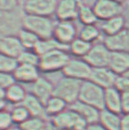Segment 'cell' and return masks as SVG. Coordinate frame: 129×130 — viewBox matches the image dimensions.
I'll use <instances>...</instances> for the list:
<instances>
[{
  "mask_svg": "<svg viewBox=\"0 0 129 130\" xmlns=\"http://www.w3.org/2000/svg\"><path fill=\"white\" fill-rule=\"evenodd\" d=\"M56 21L51 17H39L32 15H23L22 28L29 30L37 35L40 40L52 38Z\"/></svg>",
  "mask_w": 129,
  "mask_h": 130,
  "instance_id": "cell-1",
  "label": "cell"
},
{
  "mask_svg": "<svg viewBox=\"0 0 129 130\" xmlns=\"http://www.w3.org/2000/svg\"><path fill=\"white\" fill-rule=\"evenodd\" d=\"M71 58L68 50L60 49L50 51L39 56V69L46 73L62 72Z\"/></svg>",
  "mask_w": 129,
  "mask_h": 130,
  "instance_id": "cell-2",
  "label": "cell"
},
{
  "mask_svg": "<svg viewBox=\"0 0 129 130\" xmlns=\"http://www.w3.org/2000/svg\"><path fill=\"white\" fill-rule=\"evenodd\" d=\"M82 83L83 82L77 81L63 75L54 84L53 95L62 99L68 105H71L78 101Z\"/></svg>",
  "mask_w": 129,
  "mask_h": 130,
  "instance_id": "cell-3",
  "label": "cell"
},
{
  "mask_svg": "<svg viewBox=\"0 0 129 130\" xmlns=\"http://www.w3.org/2000/svg\"><path fill=\"white\" fill-rule=\"evenodd\" d=\"M104 89L98 86L90 80L82 83L78 101L92 105L102 111L104 108Z\"/></svg>",
  "mask_w": 129,
  "mask_h": 130,
  "instance_id": "cell-4",
  "label": "cell"
},
{
  "mask_svg": "<svg viewBox=\"0 0 129 130\" xmlns=\"http://www.w3.org/2000/svg\"><path fill=\"white\" fill-rule=\"evenodd\" d=\"M57 130H84L87 123L72 109L67 108L50 121Z\"/></svg>",
  "mask_w": 129,
  "mask_h": 130,
  "instance_id": "cell-5",
  "label": "cell"
},
{
  "mask_svg": "<svg viewBox=\"0 0 129 130\" xmlns=\"http://www.w3.org/2000/svg\"><path fill=\"white\" fill-rule=\"evenodd\" d=\"M23 10L4 12L0 10V38L8 35H17L22 28Z\"/></svg>",
  "mask_w": 129,
  "mask_h": 130,
  "instance_id": "cell-6",
  "label": "cell"
},
{
  "mask_svg": "<svg viewBox=\"0 0 129 130\" xmlns=\"http://www.w3.org/2000/svg\"><path fill=\"white\" fill-rule=\"evenodd\" d=\"M92 72V68L83 59L71 58L61 72L66 77L80 82H85L90 80Z\"/></svg>",
  "mask_w": 129,
  "mask_h": 130,
  "instance_id": "cell-7",
  "label": "cell"
},
{
  "mask_svg": "<svg viewBox=\"0 0 129 130\" xmlns=\"http://www.w3.org/2000/svg\"><path fill=\"white\" fill-rule=\"evenodd\" d=\"M112 51L106 47L104 41L97 42L91 48L89 53L83 60L90 65L92 69L108 67Z\"/></svg>",
  "mask_w": 129,
  "mask_h": 130,
  "instance_id": "cell-8",
  "label": "cell"
},
{
  "mask_svg": "<svg viewBox=\"0 0 129 130\" xmlns=\"http://www.w3.org/2000/svg\"><path fill=\"white\" fill-rule=\"evenodd\" d=\"M57 1L53 0H28L22 2V10L26 15L52 17L55 14Z\"/></svg>",
  "mask_w": 129,
  "mask_h": 130,
  "instance_id": "cell-9",
  "label": "cell"
},
{
  "mask_svg": "<svg viewBox=\"0 0 129 130\" xmlns=\"http://www.w3.org/2000/svg\"><path fill=\"white\" fill-rule=\"evenodd\" d=\"M93 9L100 21L107 20L124 14V4L120 1L100 0L93 4Z\"/></svg>",
  "mask_w": 129,
  "mask_h": 130,
  "instance_id": "cell-10",
  "label": "cell"
},
{
  "mask_svg": "<svg viewBox=\"0 0 129 130\" xmlns=\"http://www.w3.org/2000/svg\"><path fill=\"white\" fill-rule=\"evenodd\" d=\"M78 32L74 21H56L52 38L61 45L69 48V45L78 38Z\"/></svg>",
  "mask_w": 129,
  "mask_h": 130,
  "instance_id": "cell-11",
  "label": "cell"
},
{
  "mask_svg": "<svg viewBox=\"0 0 129 130\" xmlns=\"http://www.w3.org/2000/svg\"><path fill=\"white\" fill-rule=\"evenodd\" d=\"M103 41L112 52L129 53V28H125L115 35L104 37Z\"/></svg>",
  "mask_w": 129,
  "mask_h": 130,
  "instance_id": "cell-12",
  "label": "cell"
},
{
  "mask_svg": "<svg viewBox=\"0 0 129 130\" xmlns=\"http://www.w3.org/2000/svg\"><path fill=\"white\" fill-rule=\"evenodd\" d=\"M79 2L72 0L57 1L54 16L58 21H74L78 19Z\"/></svg>",
  "mask_w": 129,
  "mask_h": 130,
  "instance_id": "cell-13",
  "label": "cell"
},
{
  "mask_svg": "<svg viewBox=\"0 0 129 130\" xmlns=\"http://www.w3.org/2000/svg\"><path fill=\"white\" fill-rule=\"evenodd\" d=\"M30 88L31 91L29 93L33 94L45 105V103L53 96L54 84L46 77L40 76L35 83L30 84Z\"/></svg>",
  "mask_w": 129,
  "mask_h": 130,
  "instance_id": "cell-14",
  "label": "cell"
},
{
  "mask_svg": "<svg viewBox=\"0 0 129 130\" xmlns=\"http://www.w3.org/2000/svg\"><path fill=\"white\" fill-rule=\"evenodd\" d=\"M39 67L30 66V65L19 64L15 72H13V77L16 83L20 84H32L40 77Z\"/></svg>",
  "mask_w": 129,
  "mask_h": 130,
  "instance_id": "cell-15",
  "label": "cell"
},
{
  "mask_svg": "<svg viewBox=\"0 0 129 130\" xmlns=\"http://www.w3.org/2000/svg\"><path fill=\"white\" fill-rule=\"evenodd\" d=\"M116 77L117 75L109 67L95 68V69H92L90 81L105 90V89L114 87Z\"/></svg>",
  "mask_w": 129,
  "mask_h": 130,
  "instance_id": "cell-16",
  "label": "cell"
},
{
  "mask_svg": "<svg viewBox=\"0 0 129 130\" xmlns=\"http://www.w3.org/2000/svg\"><path fill=\"white\" fill-rule=\"evenodd\" d=\"M69 108L78 114L87 123V125L98 123L99 121L101 111L90 105L84 104L81 101H76L75 103L69 105Z\"/></svg>",
  "mask_w": 129,
  "mask_h": 130,
  "instance_id": "cell-17",
  "label": "cell"
},
{
  "mask_svg": "<svg viewBox=\"0 0 129 130\" xmlns=\"http://www.w3.org/2000/svg\"><path fill=\"white\" fill-rule=\"evenodd\" d=\"M24 51L17 35H8L0 38V53L18 59Z\"/></svg>",
  "mask_w": 129,
  "mask_h": 130,
  "instance_id": "cell-18",
  "label": "cell"
},
{
  "mask_svg": "<svg viewBox=\"0 0 129 130\" xmlns=\"http://www.w3.org/2000/svg\"><path fill=\"white\" fill-rule=\"evenodd\" d=\"M98 27L105 37H109L122 31L124 28H126V24H125V19L122 15L107 20L101 21V23L98 24Z\"/></svg>",
  "mask_w": 129,
  "mask_h": 130,
  "instance_id": "cell-19",
  "label": "cell"
},
{
  "mask_svg": "<svg viewBox=\"0 0 129 130\" xmlns=\"http://www.w3.org/2000/svg\"><path fill=\"white\" fill-rule=\"evenodd\" d=\"M108 67L116 75L125 74L129 71V53L112 52Z\"/></svg>",
  "mask_w": 129,
  "mask_h": 130,
  "instance_id": "cell-20",
  "label": "cell"
},
{
  "mask_svg": "<svg viewBox=\"0 0 129 130\" xmlns=\"http://www.w3.org/2000/svg\"><path fill=\"white\" fill-rule=\"evenodd\" d=\"M104 109L114 112L116 114L122 115V101L121 93L118 92L115 87L104 90Z\"/></svg>",
  "mask_w": 129,
  "mask_h": 130,
  "instance_id": "cell-21",
  "label": "cell"
},
{
  "mask_svg": "<svg viewBox=\"0 0 129 130\" xmlns=\"http://www.w3.org/2000/svg\"><path fill=\"white\" fill-rule=\"evenodd\" d=\"M94 2H79L78 19L83 25H95L98 22V19L93 9Z\"/></svg>",
  "mask_w": 129,
  "mask_h": 130,
  "instance_id": "cell-22",
  "label": "cell"
},
{
  "mask_svg": "<svg viewBox=\"0 0 129 130\" xmlns=\"http://www.w3.org/2000/svg\"><path fill=\"white\" fill-rule=\"evenodd\" d=\"M21 105H23L26 107V109L28 110L31 116L44 119H47L48 117L45 111V105L31 93H28L27 97Z\"/></svg>",
  "mask_w": 129,
  "mask_h": 130,
  "instance_id": "cell-23",
  "label": "cell"
},
{
  "mask_svg": "<svg viewBox=\"0 0 129 130\" xmlns=\"http://www.w3.org/2000/svg\"><path fill=\"white\" fill-rule=\"evenodd\" d=\"M122 116L108 110L103 109L100 112L98 123L105 130H120Z\"/></svg>",
  "mask_w": 129,
  "mask_h": 130,
  "instance_id": "cell-24",
  "label": "cell"
},
{
  "mask_svg": "<svg viewBox=\"0 0 129 130\" xmlns=\"http://www.w3.org/2000/svg\"><path fill=\"white\" fill-rule=\"evenodd\" d=\"M27 95L28 93L24 86L19 83H14L6 89V99L7 103L12 105H21Z\"/></svg>",
  "mask_w": 129,
  "mask_h": 130,
  "instance_id": "cell-25",
  "label": "cell"
},
{
  "mask_svg": "<svg viewBox=\"0 0 129 130\" xmlns=\"http://www.w3.org/2000/svg\"><path fill=\"white\" fill-rule=\"evenodd\" d=\"M102 35H103V33L98 27V24L83 25L78 32V38L92 45L97 43V42L102 41Z\"/></svg>",
  "mask_w": 129,
  "mask_h": 130,
  "instance_id": "cell-26",
  "label": "cell"
},
{
  "mask_svg": "<svg viewBox=\"0 0 129 130\" xmlns=\"http://www.w3.org/2000/svg\"><path fill=\"white\" fill-rule=\"evenodd\" d=\"M69 108V105L60 98L57 96H51L46 103H45V111L48 117H54Z\"/></svg>",
  "mask_w": 129,
  "mask_h": 130,
  "instance_id": "cell-27",
  "label": "cell"
},
{
  "mask_svg": "<svg viewBox=\"0 0 129 130\" xmlns=\"http://www.w3.org/2000/svg\"><path fill=\"white\" fill-rule=\"evenodd\" d=\"M92 44L84 41L80 38H76L69 45L68 51L70 55H72L73 58L84 59L85 56L89 53Z\"/></svg>",
  "mask_w": 129,
  "mask_h": 130,
  "instance_id": "cell-28",
  "label": "cell"
},
{
  "mask_svg": "<svg viewBox=\"0 0 129 130\" xmlns=\"http://www.w3.org/2000/svg\"><path fill=\"white\" fill-rule=\"evenodd\" d=\"M17 36L19 38L21 45L23 46L24 50H32V51H34L37 44L40 40V39L37 35H35L33 32L24 28H21L19 30Z\"/></svg>",
  "mask_w": 129,
  "mask_h": 130,
  "instance_id": "cell-29",
  "label": "cell"
},
{
  "mask_svg": "<svg viewBox=\"0 0 129 130\" xmlns=\"http://www.w3.org/2000/svg\"><path fill=\"white\" fill-rule=\"evenodd\" d=\"M60 49L68 50V48L61 45L60 43H59L54 38H50V39H46V40H39L34 51L39 56H41L45 53H48L50 51H55V50H60Z\"/></svg>",
  "mask_w": 129,
  "mask_h": 130,
  "instance_id": "cell-30",
  "label": "cell"
},
{
  "mask_svg": "<svg viewBox=\"0 0 129 130\" xmlns=\"http://www.w3.org/2000/svg\"><path fill=\"white\" fill-rule=\"evenodd\" d=\"M9 113L13 123L17 125H22L31 116L23 105H13L11 109H9Z\"/></svg>",
  "mask_w": 129,
  "mask_h": 130,
  "instance_id": "cell-31",
  "label": "cell"
},
{
  "mask_svg": "<svg viewBox=\"0 0 129 130\" xmlns=\"http://www.w3.org/2000/svg\"><path fill=\"white\" fill-rule=\"evenodd\" d=\"M19 65V61L15 58L0 53V72L13 74Z\"/></svg>",
  "mask_w": 129,
  "mask_h": 130,
  "instance_id": "cell-32",
  "label": "cell"
},
{
  "mask_svg": "<svg viewBox=\"0 0 129 130\" xmlns=\"http://www.w3.org/2000/svg\"><path fill=\"white\" fill-rule=\"evenodd\" d=\"M17 60L19 61V64H25L39 67V55L32 50H24Z\"/></svg>",
  "mask_w": 129,
  "mask_h": 130,
  "instance_id": "cell-33",
  "label": "cell"
},
{
  "mask_svg": "<svg viewBox=\"0 0 129 130\" xmlns=\"http://www.w3.org/2000/svg\"><path fill=\"white\" fill-rule=\"evenodd\" d=\"M47 124H48L47 119L30 116L28 120L24 122L19 126L21 128H23L24 130H44Z\"/></svg>",
  "mask_w": 129,
  "mask_h": 130,
  "instance_id": "cell-34",
  "label": "cell"
},
{
  "mask_svg": "<svg viewBox=\"0 0 129 130\" xmlns=\"http://www.w3.org/2000/svg\"><path fill=\"white\" fill-rule=\"evenodd\" d=\"M14 123L12 121L9 110L0 111V130H9Z\"/></svg>",
  "mask_w": 129,
  "mask_h": 130,
  "instance_id": "cell-35",
  "label": "cell"
},
{
  "mask_svg": "<svg viewBox=\"0 0 129 130\" xmlns=\"http://www.w3.org/2000/svg\"><path fill=\"white\" fill-rule=\"evenodd\" d=\"M114 87L121 93L129 91V77L125 74L117 75Z\"/></svg>",
  "mask_w": 129,
  "mask_h": 130,
  "instance_id": "cell-36",
  "label": "cell"
},
{
  "mask_svg": "<svg viewBox=\"0 0 129 130\" xmlns=\"http://www.w3.org/2000/svg\"><path fill=\"white\" fill-rule=\"evenodd\" d=\"M22 9V3L18 1H1L0 0V10L4 12H14Z\"/></svg>",
  "mask_w": 129,
  "mask_h": 130,
  "instance_id": "cell-37",
  "label": "cell"
},
{
  "mask_svg": "<svg viewBox=\"0 0 129 130\" xmlns=\"http://www.w3.org/2000/svg\"><path fill=\"white\" fill-rule=\"evenodd\" d=\"M14 83H16V82L14 80L13 74H7V73L0 72V87L1 88L7 89Z\"/></svg>",
  "mask_w": 129,
  "mask_h": 130,
  "instance_id": "cell-38",
  "label": "cell"
},
{
  "mask_svg": "<svg viewBox=\"0 0 129 130\" xmlns=\"http://www.w3.org/2000/svg\"><path fill=\"white\" fill-rule=\"evenodd\" d=\"M121 101H122V115L129 114V91L121 93Z\"/></svg>",
  "mask_w": 129,
  "mask_h": 130,
  "instance_id": "cell-39",
  "label": "cell"
},
{
  "mask_svg": "<svg viewBox=\"0 0 129 130\" xmlns=\"http://www.w3.org/2000/svg\"><path fill=\"white\" fill-rule=\"evenodd\" d=\"M120 130H129V114H123Z\"/></svg>",
  "mask_w": 129,
  "mask_h": 130,
  "instance_id": "cell-40",
  "label": "cell"
},
{
  "mask_svg": "<svg viewBox=\"0 0 129 130\" xmlns=\"http://www.w3.org/2000/svg\"><path fill=\"white\" fill-rule=\"evenodd\" d=\"M124 16L125 19V24H126V28H129V2H124Z\"/></svg>",
  "mask_w": 129,
  "mask_h": 130,
  "instance_id": "cell-41",
  "label": "cell"
},
{
  "mask_svg": "<svg viewBox=\"0 0 129 130\" xmlns=\"http://www.w3.org/2000/svg\"><path fill=\"white\" fill-rule=\"evenodd\" d=\"M84 130H105L99 123L92 124V125H88Z\"/></svg>",
  "mask_w": 129,
  "mask_h": 130,
  "instance_id": "cell-42",
  "label": "cell"
},
{
  "mask_svg": "<svg viewBox=\"0 0 129 130\" xmlns=\"http://www.w3.org/2000/svg\"><path fill=\"white\" fill-rule=\"evenodd\" d=\"M7 105H8V103L6 99H0V111L7 110Z\"/></svg>",
  "mask_w": 129,
  "mask_h": 130,
  "instance_id": "cell-43",
  "label": "cell"
},
{
  "mask_svg": "<svg viewBox=\"0 0 129 130\" xmlns=\"http://www.w3.org/2000/svg\"><path fill=\"white\" fill-rule=\"evenodd\" d=\"M0 99H6V89H3L1 87H0Z\"/></svg>",
  "mask_w": 129,
  "mask_h": 130,
  "instance_id": "cell-44",
  "label": "cell"
},
{
  "mask_svg": "<svg viewBox=\"0 0 129 130\" xmlns=\"http://www.w3.org/2000/svg\"><path fill=\"white\" fill-rule=\"evenodd\" d=\"M44 130H57L54 126L52 125V124L51 123V122H48V124H47L46 127L44 128Z\"/></svg>",
  "mask_w": 129,
  "mask_h": 130,
  "instance_id": "cell-45",
  "label": "cell"
},
{
  "mask_svg": "<svg viewBox=\"0 0 129 130\" xmlns=\"http://www.w3.org/2000/svg\"><path fill=\"white\" fill-rule=\"evenodd\" d=\"M9 130H24L23 128H21L19 125H13Z\"/></svg>",
  "mask_w": 129,
  "mask_h": 130,
  "instance_id": "cell-46",
  "label": "cell"
},
{
  "mask_svg": "<svg viewBox=\"0 0 129 130\" xmlns=\"http://www.w3.org/2000/svg\"><path fill=\"white\" fill-rule=\"evenodd\" d=\"M125 75H126V76H128V77H129V71L126 72V73H125Z\"/></svg>",
  "mask_w": 129,
  "mask_h": 130,
  "instance_id": "cell-47",
  "label": "cell"
}]
</instances>
